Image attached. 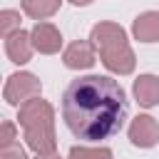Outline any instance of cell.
<instances>
[{
  "label": "cell",
  "instance_id": "18",
  "mask_svg": "<svg viewBox=\"0 0 159 159\" xmlns=\"http://www.w3.org/2000/svg\"><path fill=\"white\" fill-rule=\"evenodd\" d=\"M35 159H62V157H60L57 152H52V154H37Z\"/></svg>",
  "mask_w": 159,
  "mask_h": 159
},
{
  "label": "cell",
  "instance_id": "19",
  "mask_svg": "<svg viewBox=\"0 0 159 159\" xmlns=\"http://www.w3.org/2000/svg\"><path fill=\"white\" fill-rule=\"evenodd\" d=\"M70 2H72V5H77V7H82V5H89L92 0H70Z\"/></svg>",
  "mask_w": 159,
  "mask_h": 159
},
{
  "label": "cell",
  "instance_id": "4",
  "mask_svg": "<svg viewBox=\"0 0 159 159\" xmlns=\"http://www.w3.org/2000/svg\"><path fill=\"white\" fill-rule=\"evenodd\" d=\"M129 142L139 149H152L159 142V122L149 114H137L129 124Z\"/></svg>",
  "mask_w": 159,
  "mask_h": 159
},
{
  "label": "cell",
  "instance_id": "2",
  "mask_svg": "<svg viewBox=\"0 0 159 159\" xmlns=\"http://www.w3.org/2000/svg\"><path fill=\"white\" fill-rule=\"evenodd\" d=\"M40 92H42V84H40V80H37L32 72H15V75L7 77L5 89H2V97H5L7 104L20 107V104H25L27 99L40 97Z\"/></svg>",
  "mask_w": 159,
  "mask_h": 159
},
{
  "label": "cell",
  "instance_id": "13",
  "mask_svg": "<svg viewBox=\"0 0 159 159\" xmlns=\"http://www.w3.org/2000/svg\"><path fill=\"white\" fill-rule=\"evenodd\" d=\"M60 5H62V0H22L25 15H30V17L37 20V22H42V20L50 17V15H55V12L60 10Z\"/></svg>",
  "mask_w": 159,
  "mask_h": 159
},
{
  "label": "cell",
  "instance_id": "16",
  "mask_svg": "<svg viewBox=\"0 0 159 159\" xmlns=\"http://www.w3.org/2000/svg\"><path fill=\"white\" fill-rule=\"evenodd\" d=\"M15 139H17V129H15V124H12V122H2V127H0V149L15 144Z\"/></svg>",
  "mask_w": 159,
  "mask_h": 159
},
{
  "label": "cell",
  "instance_id": "12",
  "mask_svg": "<svg viewBox=\"0 0 159 159\" xmlns=\"http://www.w3.org/2000/svg\"><path fill=\"white\" fill-rule=\"evenodd\" d=\"M25 142L35 154H52L57 149V137H55V127L47 129H27L25 132Z\"/></svg>",
  "mask_w": 159,
  "mask_h": 159
},
{
  "label": "cell",
  "instance_id": "17",
  "mask_svg": "<svg viewBox=\"0 0 159 159\" xmlns=\"http://www.w3.org/2000/svg\"><path fill=\"white\" fill-rule=\"evenodd\" d=\"M0 159H27V154L20 144H10V147L0 149Z\"/></svg>",
  "mask_w": 159,
  "mask_h": 159
},
{
  "label": "cell",
  "instance_id": "11",
  "mask_svg": "<svg viewBox=\"0 0 159 159\" xmlns=\"http://www.w3.org/2000/svg\"><path fill=\"white\" fill-rule=\"evenodd\" d=\"M132 32L139 42H157L159 40V12L147 10V12L137 15L132 22Z\"/></svg>",
  "mask_w": 159,
  "mask_h": 159
},
{
  "label": "cell",
  "instance_id": "9",
  "mask_svg": "<svg viewBox=\"0 0 159 159\" xmlns=\"http://www.w3.org/2000/svg\"><path fill=\"white\" fill-rule=\"evenodd\" d=\"M32 50H35V47H32V37H30V32H25V30H17V32H12V35L5 37V52H7V60L15 62V65H25V62H30Z\"/></svg>",
  "mask_w": 159,
  "mask_h": 159
},
{
  "label": "cell",
  "instance_id": "10",
  "mask_svg": "<svg viewBox=\"0 0 159 159\" xmlns=\"http://www.w3.org/2000/svg\"><path fill=\"white\" fill-rule=\"evenodd\" d=\"M134 99L139 102V107H157L159 104V77L157 75H139L134 80Z\"/></svg>",
  "mask_w": 159,
  "mask_h": 159
},
{
  "label": "cell",
  "instance_id": "8",
  "mask_svg": "<svg viewBox=\"0 0 159 159\" xmlns=\"http://www.w3.org/2000/svg\"><path fill=\"white\" fill-rule=\"evenodd\" d=\"M62 62L70 70H89L94 65V45L87 40H77L72 42L65 52H62Z\"/></svg>",
  "mask_w": 159,
  "mask_h": 159
},
{
  "label": "cell",
  "instance_id": "3",
  "mask_svg": "<svg viewBox=\"0 0 159 159\" xmlns=\"http://www.w3.org/2000/svg\"><path fill=\"white\" fill-rule=\"evenodd\" d=\"M20 124L22 129H47V127H55V109L47 99L42 97H35V99H27L25 104H20Z\"/></svg>",
  "mask_w": 159,
  "mask_h": 159
},
{
  "label": "cell",
  "instance_id": "5",
  "mask_svg": "<svg viewBox=\"0 0 159 159\" xmlns=\"http://www.w3.org/2000/svg\"><path fill=\"white\" fill-rule=\"evenodd\" d=\"M99 57H102L104 67L109 72H114V75H129L134 70V65H137V57H134L129 42L127 45H114V47L99 50Z\"/></svg>",
  "mask_w": 159,
  "mask_h": 159
},
{
  "label": "cell",
  "instance_id": "7",
  "mask_svg": "<svg viewBox=\"0 0 159 159\" xmlns=\"http://www.w3.org/2000/svg\"><path fill=\"white\" fill-rule=\"evenodd\" d=\"M89 40L97 50H107V47H114V45H127V32L117 22H97L92 27Z\"/></svg>",
  "mask_w": 159,
  "mask_h": 159
},
{
  "label": "cell",
  "instance_id": "14",
  "mask_svg": "<svg viewBox=\"0 0 159 159\" xmlns=\"http://www.w3.org/2000/svg\"><path fill=\"white\" fill-rule=\"evenodd\" d=\"M67 159H112L109 147H72Z\"/></svg>",
  "mask_w": 159,
  "mask_h": 159
},
{
  "label": "cell",
  "instance_id": "6",
  "mask_svg": "<svg viewBox=\"0 0 159 159\" xmlns=\"http://www.w3.org/2000/svg\"><path fill=\"white\" fill-rule=\"evenodd\" d=\"M30 37H32V47L40 55H55L62 47V35L52 22H37L30 30Z\"/></svg>",
  "mask_w": 159,
  "mask_h": 159
},
{
  "label": "cell",
  "instance_id": "15",
  "mask_svg": "<svg viewBox=\"0 0 159 159\" xmlns=\"http://www.w3.org/2000/svg\"><path fill=\"white\" fill-rule=\"evenodd\" d=\"M17 30H22V27H20V12H15V10H2V12H0V35L7 37V35H12V32H17Z\"/></svg>",
  "mask_w": 159,
  "mask_h": 159
},
{
  "label": "cell",
  "instance_id": "1",
  "mask_svg": "<svg viewBox=\"0 0 159 159\" xmlns=\"http://www.w3.org/2000/svg\"><path fill=\"white\" fill-rule=\"evenodd\" d=\"M62 119L77 139H109L127 119V94L107 75L77 77L62 94Z\"/></svg>",
  "mask_w": 159,
  "mask_h": 159
}]
</instances>
